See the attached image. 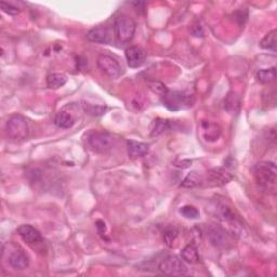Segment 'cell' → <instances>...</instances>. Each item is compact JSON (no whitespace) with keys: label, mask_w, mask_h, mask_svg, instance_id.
<instances>
[{"label":"cell","mask_w":277,"mask_h":277,"mask_svg":"<svg viewBox=\"0 0 277 277\" xmlns=\"http://www.w3.org/2000/svg\"><path fill=\"white\" fill-rule=\"evenodd\" d=\"M255 180H257L260 188L264 191H269L275 194L276 181H277V169L276 165L272 162H261L254 170Z\"/></svg>","instance_id":"cell-1"},{"label":"cell","mask_w":277,"mask_h":277,"mask_svg":"<svg viewBox=\"0 0 277 277\" xmlns=\"http://www.w3.org/2000/svg\"><path fill=\"white\" fill-rule=\"evenodd\" d=\"M87 144L93 152L104 154L113 148L115 138L106 131H92L87 136Z\"/></svg>","instance_id":"cell-2"},{"label":"cell","mask_w":277,"mask_h":277,"mask_svg":"<svg viewBox=\"0 0 277 277\" xmlns=\"http://www.w3.org/2000/svg\"><path fill=\"white\" fill-rule=\"evenodd\" d=\"M163 104L170 111H177L181 109H188L193 106L195 98L192 94L180 91H168L163 97Z\"/></svg>","instance_id":"cell-3"},{"label":"cell","mask_w":277,"mask_h":277,"mask_svg":"<svg viewBox=\"0 0 277 277\" xmlns=\"http://www.w3.org/2000/svg\"><path fill=\"white\" fill-rule=\"evenodd\" d=\"M136 22L129 15L124 13L117 15L114 21V29L117 39L122 44L131 41L133 35L136 33Z\"/></svg>","instance_id":"cell-4"},{"label":"cell","mask_w":277,"mask_h":277,"mask_svg":"<svg viewBox=\"0 0 277 277\" xmlns=\"http://www.w3.org/2000/svg\"><path fill=\"white\" fill-rule=\"evenodd\" d=\"M7 133L14 141H24L29 136L28 122L23 116L13 115L7 121Z\"/></svg>","instance_id":"cell-5"},{"label":"cell","mask_w":277,"mask_h":277,"mask_svg":"<svg viewBox=\"0 0 277 277\" xmlns=\"http://www.w3.org/2000/svg\"><path fill=\"white\" fill-rule=\"evenodd\" d=\"M159 271L168 276H184L188 273L185 264L177 255H168L158 264Z\"/></svg>","instance_id":"cell-6"},{"label":"cell","mask_w":277,"mask_h":277,"mask_svg":"<svg viewBox=\"0 0 277 277\" xmlns=\"http://www.w3.org/2000/svg\"><path fill=\"white\" fill-rule=\"evenodd\" d=\"M98 67L101 69V72L105 74L106 76L116 79L120 76L121 74V66L119 62L115 57L111 56L109 55H100L98 57Z\"/></svg>","instance_id":"cell-7"},{"label":"cell","mask_w":277,"mask_h":277,"mask_svg":"<svg viewBox=\"0 0 277 277\" xmlns=\"http://www.w3.org/2000/svg\"><path fill=\"white\" fill-rule=\"evenodd\" d=\"M233 173L225 167L214 168L207 173V184L209 186H223L231 182Z\"/></svg>","instance_id":"cell-8"},{"label":"cell","mask_w":277,"mask_h":277,"mask_svg":"<svg viewBox=\"0 0 277 277\" xmlns=\"http://www.w3.org/2000/svg\"><path fill=\"white\" fill-rule=\"evenodd\" d=\"M126 60L128 66L131 68L141 67L146 60V52L144 49L138 46H131L126 49Z\"/></svg>","instance_id":"cell-9"},{"label":"cell","mask_w":277,"mask_h":277,"mask_svg":"<svg viewBox=\"0 0 277 277\" xmlns=\"http://www.w3.org/2000/svg\"><path fill=\"white\" fill-rule=\"evenodd\" d=\"M207 235L211 244L216 247H225L228 243V236L224 228L220 225L212 224L207 228Z\"/></svg>","instance_id":"cell-10"},{"label":"cell","mask_w":277,"mask_h":277,"mask_svg":"<svg viewBox=\"0 0 277 277\" xmlns=\"http://www.w3.org/2000/svg\"><path fill=\"white\" fill-rule=\"evenodd\" d=\"M200 132L205 141L212 143L218 141V138L221 136L220 126L209 120H202L200 124Z\"/></svg>","instance_id":"cell-11"},{"label":"cell","mask_w":277,"mask_h":277,"mask_svg":"<svg viewBox=\"0 0 277 277\" xmlns=\"http://www.w3.org/2000/svg\"><path fill=\"white\" fill-rule=\"evenodd\" d=\"M18 235L23 239L26 244H37L42 241L40 232L29 224H24L18 227Z\"/></svg>","instance_id":"cell-12"},{"label":"cell","mask_w":277,"mask_h":277,"mask_svg":"<svg viewBox=\"0 0 277 277\" xmlns=\"http://www.w3.org/2000/svg\"><path fill=\"white\" fill-rule=\"evenodd\" d=\"M87 39L95 44L109 45L111 42V34L108 28L105 26H97L92 29H90L87 33Z\"/></svg>","instance_id":"cell-13"},{"label":"cell","mask_w":277,"mask_h":277,"mask_svg":"<svg viewBox=\"0 0 277 277\" xmlns=\"http://www.w3.org/2000/svg\"><path fill=\"white\" fill-rule=\"evenodd\" d=\"M9 264L15 270H25L28 268L29 259L22 249H17L10 254Z\"/></svg>","instance_id":"cell-14"},{"label":"cell","mask_w":277,"mask_h":277,"mask_svg":"<svg viewBox=\"0 0 277 277\" xmlns=\"http://www.w3.org/2000/svg\"><path fill=\"white\" fill-rule=\"evenodd\" d=\"M127 150L129 157L135 159L145 156L148 151H150V146H148L146 143L130 140L127 142Z\"/></svg>","instance_id":"cell-15"},{"label":"cell","mask_w":277,"mask_h":277,"mask_svg":"<svg viewBox=\"0 0 277 277\" xmlns=\"http://www.w3.org/2000/svg\"><path fill=\"white\" fill-rule=\"evenodd\" d=\"M215 211L217 217L223 222H233L235 221V215L230 206L226 205L224 201H218L215 205Z\"/></svg>","instance_id":"cell-16"},{"label":"cell","mask_w":277,"mask_h":277,"mask_svg":"<svg viewBox=\"0 0 277 277\" xmlns=\"http://www.w3.org/2000/svg\"><path fill=\"white\" fill-rule=\"evenodd\" d=\"M181 257H182L185 262L191 264L198 263L200 260V257L198 254V249H197L194 244H190L188 246H185L182 249V251H181Z\"/></svg>","instance_id":"cell-17"},{"label":"cell","mask_w":277,"mask_h":277,"mask_svg":"<svg viewBox=\"0 0 277 277\" xmlns=\"http://www.w3.org/2000/svg\"><path fill=\"white\" fill-rule=\"evenodd\" d=\"M47 86L52 90L62 88L67 82V77L61 73H52L47 76Z\"/></svg>","instance_id":"cell-18"},{"label":"cell","mask_w":277,"mask_h":277,"mask_svg":"<svg viewBox=\"0 0 277 277\" xmlns=\"http://www.w3.org/2000/svg\"><path fill=\"white\" fill-rule=\"evenodd\" d=\"M74 124H75V118L67 111H60V113L56 114L55 118V125L58 128H62V129L72 128Z\"/></svg>","instance_id":"cell-19"},{"label":"cell","mask_w":277,"mask_h":277,"mask_svg":"<svg viewBox=\"0 0 277 277\" xmlns=\"http://www.w3.org/2000/svg\"><path fill=\"white\" fill-rule=\"evenodd\" d=\"M204 182V178L200 173H198L197 171H191L186 177L183 179L182 183H181V186L186 189H192V188H196V186H199Z\"/></svg>","instance_id":"cell-20"},{"label":"cell","mask_w":277,"mask_h":277,"mask_svg":"<svg viewBox=\"0 0 277 277\" xmlns=\"http://www.w3.org/2000/svg\"><path fill=\"white\" fill-rule=\"evenodd\" d=\"M225 109L231 114H236L241 109V99L235 92H231L227 94L225 100Z\"/></svg>","instance_id":"cell-21"},{"label":"cell","mask_w":277,"mask_h":277,"mask_svg":"<svg viewBox=\"0 0 277 277\" xmlns=\"http://www.w3.org/2000/svg\"><path fill=\"white\" fill-rule=\"evenodd\" d=\"M257 79L261 83H271L276 79V67L260 69L257 73Z\"/></svg>","instance_id":"cell-22"},{"label":"cell","mask_w":277,"mask_h":277,"mask_svg":"<svg viewBox=\"0 0 277 277\" xmlns=\"http://www.w3.org/2000/svg\"><path fill=\"white\" fill-rule=\"evenodd\" d=\"M276 34L277 31L276 29L271 30L270 33H268L265 35L264 38L260 41V47L262 49L265 50H272V51H276Z\"/></svg>","instance_id":"cell-23"},{"label":"cell","mask_w":277,"mask_h":277,"mask_svg":"<svg viewBox=\"0 0 277 277\" xmlns=\"http://www.w3.org/2000/svg\"><path fill=\"white\" fill-rule=\"evenodd\" d=\"M170 121L166 120V119H162V118H157L154 120L153 125H152V129H151V135L152 137H157L159 135H162L165 131H167L168 129H170Z\"/></svg>","instance_id":"cell-24"},{"label":"cell","mask_w":277,"mask_h":277,"mask_svg":"<svg viewBox=\"0 0 277 277\" xmlns=\"http://www.w3.org/2000/svg\"><path fill=\"white\" fill-rule=\"evenodd\" d=\"M179 235V232L174 226H168L166 230L164 231V242L166 243L167 246L172 247L174 242L177 241Z\"/></svg>","instance_id":"cell-25"},{"label":"cell","mask_w":277,"mask_h":277,"mask_svg":"<svg viewBox=\"0 0 277 277\" xmlns=\"http://www.w3.org/2000/svg\"><path fill=\"white\" fill-rule=\"evenodd\" d=\"M180 214L185 217L186 219H198L200 216L199 210L196 207L191 205H186L181 208Z\"/></svg>","instance_id":"cell-26"},{"label":"cell","mask_w":277,"mask_h":277,"mask_svg":"<svg viewBox=\"0 0 277 277\" xmlns=\"http://www.w3.org/2000/svg\"><path fill=\"white\" fill-rule=\"evenodd\" d=\"M83 109L87 111V114L92 115V116L103 115L106 110L104 105H93V104H89V103L83 104Z\"/></svg>","instance_id":"cell-27"},{"label":"cell","mask_w":277,"mask_h":277,"mask_svg":"<svg viewBox=\"0 0 277 277\" xmlns=\"http://www.w3.org/2000/svg\"><path fill=\"white\" fill-rule=\"evenodd\" d=\"M0 8H1L3 12H6L9 15H18L20 13L19 8L6 1H0Z\"/></svg>","instance_id":"cell-28"},{"label":"cell","mask_w":277,"mask_h":277,"mask_svg":"<svg viewBox=\"0 0 277 277\" xmlns=\"http://www.w3.org/2000/svg\"><path fill=\"white\" fill-rule=\"evenodd\" d=\"M151 89H152V91L153 92H155L157 94L161 95V97H163V95L166 93L168 91V88L165 86V84L163 83H159V82H155V83H153L151 84Z\"/></svg>","instance_id":"cell-29"},{"label":"cell","mask_w":277,"mask_h":277,"mask_svg":"<svg viewBox=\"0 0 277 277\" xmlns=\"http://www.w3.org/2000/svg\"><path fill=\"white\" fill-rule=\"evenodd\" d=\"M191 164H192V161H190V159H182V161L178 159V161L174 162L173 165L178 168L185 169V168H189L191 166Z\"/></svg>","instance_id":"cell-30"},{"label":"cell","mask_w":277,"mask_h":277,"mask_svg":"<svg viewBox=\"0 0 277 277\" xmlns=\"http://www.w3.org/2000/svg\"><path fill=\"white\" fill-rule=\"evenodd\" d=\"M192 34H193L195 37H202L204 36V30H202L200 25H196L192 29Z\"/></svg>","instance_id":"cell-31"},{"label":"cell","mask_w":277,"mask_h":277,"mask_svg":"<svg viewBox=\"0 0 277 277\" xmlns=\"http://www.w3.org/2000/svg\"><path fill=\"white\" fill-rule=\"evenodd\" d=\"M97 227L99 228L100 234H104L105 233V223L101 220L97 221Z\"/></svg>","instance_id":"cell-32"}]
</instances>
